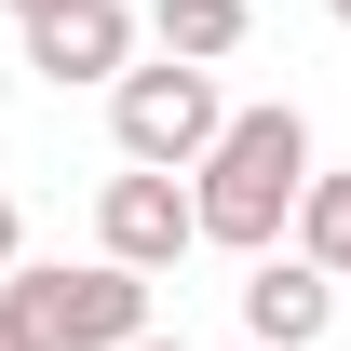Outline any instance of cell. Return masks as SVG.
<instances>
[{"label": "cell", "instance_id": "cell-12", "mask_svg": "<svg viewBox=\"0 0 351 351\" xmlns=\"http://www.w3.org/2000/svg\"><path fill=\"white\" fill-rule=\"evenodd\" d=\"M135 351H189V338H135Z\"/></svg>", "mask_w": 351, "mask_h": 351}, {"label": "cell", "instance_id": "cell-4", "mask_svg": "<svg viewBox=\"0 0 351 351\" xmlns=\"http://www.w3.org/2000/svg\"><path fill=\"white\" fill-rule=\"evenodd\" d=\"M95 243H108V257H135V270H176L189 243H203V203L176 189V162H135V176H108V189H95Z\"/></svg>", "mask_w": 351, "mask_h": 351}, {"label": "cell", "instance_id": "cell-11", "mask_svg": "<svg viewBox=\"0 0 351 351\" xmlns=\"http://www.w3.org/2000/svg\"><path fill=\"white\" fill-rule=\"evenodd\" d=\"M27 14H54V0H14V27H27Z\"/></svg>", "mask_w": 351, "mask_h": 351}, {"label": "cell", "instance_id": "cell-3", "mask_svg": "<svg viewBox=\"0 0 351 351\" xmlns=\"http://www.w3.org/2000/svg\"><path fill=\"white\" fill-rule=\"evenodd\" d=\"M0 298L27 311L54 351H135V338H149V270H135V257H82V270H0Z\"/></svg>", "mask_w": 351, "mask_h": 351}, {"label": "cell", "instance_id": "cell-14", "mask_svg": "<svg viewBox=\"0 0 351 351\" xmlns=\"http://www.w3.org/2000/svg\"><path fill=\"white\" fill-rule=\"evenodd\" d=\"M338 284H351V257H338Z\"/></svg>", "mask_w": 351, "mask_h": 351}, {"label": "cell", "instance_id": "cell-7", "mask_svg": "<svg viewBox=\"0 0 351 351\" xmlns=\"http://www.w3.org/2000/svg\"><path fill=\"white\" fill-rule=\"evenodd\" d=\"M149 27H162V54H243V0H149Z\"/></svg>", "mask_w": 351, "mask_h": 351}, {"label": "cell", "instance_id": "cell-6", "mask_svg": "<svg viewBox=\"0 0 351 351\" xmlns=\"http://www.w3.org/2000/svg\"><path fill=\"white\" fill-rule=\"evenodd\" d=\"M324 311H338V270L324 257H257V284H243V338L257 351H311Z\"/></svg>", "mask_w": 351, "mask_h": 351}, {"label": "cell", "instance_id": "cell-8", "mask_svg": "<svg viewBox=\"0 0 351 351\" xmlns=\"http://www.w3.org/2000/svg\"><path fill=\"white\" fill-rule=\"evenodd\" d=\"M298 257H324V270L351 257V176H324V162H311V189H298Z\"/></svg>", "mask_w": 351, "mask_h": 351}, {"label": "cell", "instance_id": "cell-5", "mask_svg": "<svg viewBox=\"0 0 351 351\" xmlns=\"http://www.w3.org/2000/svg\"><path fill=\"white\" fill-rule=\"evenodd\" d=\"M122 54H135V14H122V0H54V14H27V68H41L54 95H68V82H122Z\"/></svg>", "mask_w": 351, "mask_h": 351}, {"label": "cell", "instance_id": "cell-1", "mask_svg": "<svg viewBox=\"0 0 351 351\" xmlns=\"http://www.w3.org/2000/svg\"><path fill=\"white\" fill-rule=\"evenodd\" d=\"M298 189H311V122L298 108H230V135L189 162L203 243H230V257H270L284 217H298Z\"/></svg>", "mask_w": 351, "mask_h": 351}, {"label": "cell", "instance_id": "cell-2", "mask_svg": "<svg viewBox=\"0 0 351 351\" xmlns=\"http://www.w3.org/2000/svg\"><path fill=\"white\" fill-rule=\"evenodd\" d=\"M108 135H122V162H203L230 135V95H217V68L203 54H162V68H122L108 82Z\"/></svg>", "mask_w": 351, "mask_h": 351}, {"label": "cell", "instance_id": "cell-9", "mask_svg": "<svg viewBox=\"0 0 351 351\" xmlns=\"http://www.w3.org/2000/svg\"><path fill=\"white\" fill-rule=\"evenodd\" d=\"M0 351H54V338H41V324H27L14 298H0Z\"/></svg>", "mask_w": 351, "mask_h": 351}, {"label": "cell", "instance_id": "cell-10", "mask_svg": "<svg viewBox=\"0 0 351 351\" xmlns=\"http://www.w3.org/2000/svg\"><path fill=\"white\" fill-rule=\"evenodd\" d=\"M14 243H27V217H14V189H0V270H14Z\"/></svg>", "mask_w": 351, "mask_h": 351}, {"label": "cell", "instance_id": "cell-13", "mask_svg": "<svg viewBox=\"0 0 351 351\" xmlns=\"http://www.w3.org/2000/svg\"><path fill=\"white\" fill-rule=\"evenodd\" d=\"M324 14H338V27H351V0H324Z\"/></svg>", "mask_w": 351, "mask_h": 351}]
</instances>
